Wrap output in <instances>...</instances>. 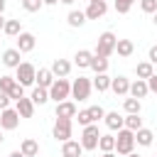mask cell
I'll list each match as a JSON object with an SVG mask.
<instances>
[{
  "label": "cell",
  "instance_id": "cell-31",
  "mask_svg": "<svg viewBox=\"0 0 157 157\" xmlns=\"http://www.w3.org/2000/svg\"><path fill=\"white\" fill-rule=\"evenodd\" d=\"M7 37H17L20 32H22V25H20V20H7L5 22V29H2Z\"/></svg>",
  "mask_w": 157,
  "mask_h": 157
},
{
  "label": "cell",
  "instance_id": "cell-12",
  "mask_svg": "<svg viewBox=\"0 0 157 157\" xmlns=\"http://www.w3.org/2000/svg\"><path fill=\"white\" fill-rule=\"evenodd\" d=\"M49 69H52V74H54L56 78H66V76L71 74V61H69V59H54Z\"/></svg>",
  "mask_w": 157,
  "mask_h": 157
},
{
  "label": "cell",
  "instance_id": "cell-19",
  "mask_svg": "<svg viewBox=\"0 0 157 157\" xmlns=\"http://www.w3.org/2000/svg\"><path fill=\"white\" fill-rule=\"evenodd\" d=\"M135 142H137L140 147H150V145L155 142V132H152L150 128H140V130L135 132Z\"/></svg>",
  "mask_w": 157,
  "mask_h": 157
},
{
  "label": "cell",
  "instance_id": "cell-16",
  "mask_svg": "<svg viewBox=\"0 0 157 157\" xmlns=\"http://www.w3.org/2000/svg\"><path fill=\"white\" fill-rule=\"evenodd\" d=\"M81 152H83L81 140H66V142H61V157H78Z\"/></svg>",
  "mask_w": 157,
  "mask_h": 157
},
{
  "label": "cell",
  "instance_id": "cell-33",
  "mask_svg": "<svg viewBox=\"0 0 157 157\" xmlns=\"http://www.w3.org/2000/svg\"><path fill=\"white\" fill-rule=\"evenodd\" d=\"M20 5H22V10H27V12H39V10L44 7V0H20Z\"/></svg>",
  "mask_w": 157,
  "mask_h": 157
},
{
  "label": "cell",
  "instance_id": "cell-23",
  "mask_svg": "<svg viewBox=\"0 0 157 157\" xmlns=\"http://www.w3.org/2000/svg\"><path fill=\"white\" fill-rule=\"evenodd\" d=\"M110 76L108 74H96L93 76V88L98 91V93H105V91H110Z\"/></svg>",
  "mask_w": 157,
  "mask_h": 157
},
{
  "label": "cell",
  "instance_id": "cell-24",
  "mask_svg": "<svg viewBox=\"0 0 157 157\" xmlns=\"http://www.w3.org/2000/svg\"><path fill=\"white\" fill-rule=\"evenodd\" d=\"M20 150H22L25 157H37V155H39V145H37V140H32V137H25L22 145H20Z\"/></svg>",
  "mask_w": 157,
  "mask_h": 157
},
{
  "label": "cell",
  "instance_id": "cell-50",
  "mask_svg": "<svg viewBox=\"0 0 157 157\" xmlns=\"http://www.w3.org/2000/svg\"><path fill=\"white\" fill-rule=\"evenodd\" d=\"M152 22H155V27H157V12H155V15H152Z\"/></svg>",
  "mask_w": 157,
  "mask_h": 157
},
{
  "label": "cell",
  "instance_id": "cell-52",
  "mask_svg": "<svg viewBox=\"0 0 157 157\" xmlns=\"http://www.w3.org/2000/svg\"><path fill=\"white\" fill-rule=\"evenodd\" d=\"M128 2H135V0H128Z\"/></svg>",
  "mask_w": 157,
  "mask_h": 157
},
{
  "label": "cell",
  "instance_id": "cell-21",
  "mask_svg": "<svg viewBox=\"0 0 157 157\" xmlns=\"http://www.w3.org/2000/svg\"><path fill=\"white\" fill-rule=\"evenodd\" d=\"M29 98H32V103H34V105H44L47 101H52V98H49V88H44V86H34Z\"/></svg>",
  "mask_w": 157,
  "mask_h": 157
},
{
  "label": "cell",
  "instance_id": "cell-18",
  "mask_svg": "<svg viewBox=\"0 0 157 157\" xmlns=\"http://www.w3.org/2000/svg\"><path fill=\"white\" fill-rule=\"evenodd\" d=\"M15 108H17V113H20L22 118H32V115H34V103H32V98H27V96H22L20 101H15Z\"/></svg>",
  "mask_w": 157,
  "mask_h": 157
},
{
  "label": "cell",
  "instance_id": "cell-13",
  "mask_svg": "<svg viewBox=\"0 0 157 157\" xmlns=\"http://www.w3.org/2000/svg\"><path fill=\"white\" fill-rule=\"evenodd\" d=\"M110 91L115 96H130V78L128 76H115L110 81Z\"/></svg>",
  "mask_w": 157,
  "mask_h": 157
},
{
  "label": "cell",
  "instance_id": "cell-9",
  "mask_svg": "<svg viewBox=\"0 0 157 157\" xmlns=\"http://www.w3.org/2000/svg\"><path fill=\"white\" fill-rule=\"evenodd\" d=\"M83 12H86L88 20H101L108 12V5H105V0H88V7Z\"/></svg>",
  "mask_w": 157,
  "mask_h": 157
},
{
  "label": "cell",
  "instance_id": "cell-43",
  "mask_svg": "<svg viewBox=\"0 0 157 157\" xmlns=\"http://www.w3.org/2000/svg\"><path fill=\"white\" fill-rule=\"evenodd\" d=\"M7 157H25V155H22V150H12Z\"/></svg>",
  "mask_w": 157,
  "mask_h": 157
},
{
  "label": "cell",
  "instance_id": "cell-25",
  "mask_svg": "<svg viewBox=\"0 0 157 157\" xmlns=\"http://www.w3.org/2000/svg\"><path fill=\"white\" fill-rule=\"evenodd\" d=\"M88 17H86V12L83 10H71L69 15H66V22H69V27H83V22H86Z\"/></svg>",
  "mask_w": 157,
  "mask_h": 157
},
{
  "label": "cell",
  "instance_id": "cell-36",
  "mask_svg": "<svg viewBox=\"0 0 157 157\" xmlns=\"http://www.w3.org/2000/svg\"><path fill=\"white\" fill-rule=\"evenodd\" d=\"M88 113H91V120H93V123H98V120H103V118H105V110H103L101 105H91V108H88Z\"/></svg>",
  "mask_w": 157,
  "mask_h": 157
},
{
  "label": "cell",
  "instance_id": "cell-17",
  "mask_svg": "<svg viewBox=\"0 0 157 157\" xmlns=\"http://www.w3.org/2000/svg\"><path fill=\"white\" fill-rule=\"evenodd\" d=\"M147 93H150V86H147L145 78H135V81H130V96H132V98H145Z\"/></svg>",
  "mask_w": 157,
  "mask_h": 157
},
{
  "label": "cell",
  "instance_id": "cell-1",
  "mask_svg": "<svg viewBox=\"0 0 157 157\" xmlns=\"http://www.w3.org/2000/svg\"><path fill=\"white\" fill-rule=\"evenodd\" d=\"M115 44H118V37L113 34V32H103L101 37H98V42H96V49H93V54L96 56H110V54H115Z\"/></svg>",
  "mask_w": 157,
  "mask_h": 157
},
{
  "label": "cell",
  "instance_id": "cell-49",
  "mask_svg": "<svg viewBox=\"0 0 157 157\" xmlns=\"http://www.w3.org/2000/svg\"><path fill=\"white\" fill-rule=\"evenodd\" d=\"M125 157H140V155H137V152H130V155H125Z\"/></svg>",
  "mask_w": 157,
  "mask_h": 157
},
{
  "label": "cell",
  "instance_id": "cell-27",
  "mask_svg": "<svg viewBox=\"0 0 157 157\" xmlns=\"http://www.w3.org/2000/svg\"><path fill=\"white\" fill-rule=\"evenodd\" d=\"M135 74H137V78H145V81H147V78L155 74V64H152L150 59H147V61H140V64L135 66Z\"/></svg>",
  "mask_w": 157,
  "mask_h": 157
},
{
  "label": "cell",
  "instance_id": "cell-28",
  "mask_svg": "<svg viewBox=\"0 0 157 157\" xmlns=\"http://www.w3.org/2000/svg\"><path fill=\"white\" fill-rule=\"evenodd\" d=\"M93 74H105L108 71V59L105 56H96L93 54V59H91V66H88Z\"/></svg>",
  "mask_w": 157,
  "mask_h": 157
},
{
  "label": "cell",
  "instance_id": "cell-3",
  "mask_svg": "<svg viewBox=\"0 0 157 157\" xmlns=\"http://www.w3.org/2000/svg\"><path fill=\"white\" fill-rule=\"evenodd\" d=\"M98 140H101L98 123L83 125V132H81V147H83L86 152H93V150H98Z\"/></svg>",
  "mask_w": 157,
  "mask_h": 157
},
{
  "label": "cell",
  "instance_id": "cell-8",
  "mask_svg": "<svg viewBox=\"0 0 157 157\" xmlns=\"http://www.w3.org/2000/svg\"><path fill=\"white\" fill-rule=\"evenodd\" d=\"M20 113H17V108H5V110H0V130H15L17 125H20Z\"/></svg>",
  "mask_w": 157,
  "mask_h": 157
},
{
  "label": "cell",
  "instance_id": "cell-38",
  "mask_svg": "<svg viewBox=\"0 0 157 157\" xmlns=\"http://www.w3.org/2000/svg\"><path fill=\"white\" fill-rule=\"evenodd\" d=\"M76 118H78V125H91V123H93V120H91L88 108H86V110H78V113H76Z\"/></svg>",
  "mask_w": 157,
  "mask_h": 157
},
{
  "label": "cell",
  "instance_id": "cell-35",
  "mask_svg": "<svg viewBox=\"0 0 157 157\" xmlns=\"http://www.w3.org/2000/svg\"><path fill=\"white\" fill-rule=\"evenodd\" d=\"M140 10L145 15H155L157 12V0H140Z\"/></svg>",
  "mask_w": 157,
  "mask_h": 157
},
{
  "label": "cell",
  "instance_id": "cell-41",
  "mask_svg": "<svg viewBox=\"0 0 157 157\" xmlns=\"http://www.w3.org/2000/svg\"><path fill=\"white\" fill-rule=\"evenodd\" d=\"M147 86H150V93H157V74H152L147 78Z\"/></svg>",
  "mask_w": 157,
  "mask_h": 157
},
{
  "label": "cell",
  "instance_id": "cell-48",
  "mask_svg": "<svg viewBox=\"0 0 157 157\" xmlns=\"http://www.w3.org/2000/svg\"><path fill=\"white\" fill-rule=\"evenodd\" d=\"M59 2H64V5H74L76 0H59Z\"/></svg>",
  "mask_w": 157,
  "mask_h": 157
},
{
  "label": "cell",
  "instance_id": "cell-15",
  "mask_svg": "<svg viewBox=\"0 0 157 157\" xmlns=\"http://www.w3.org/2000/svg\"><path fill=\"white\" fill-rule=\"evenodd\" d=\"M103 123H105V128H108V130H120V128H125V118H123L118 110H110V113H105Z\"/></svg>",
  "mask_w": 157,
  "mask_h": 157
},
{
  "label": "cell",
  "instance_id": "cell-53",
  "mask_svg": "<svg viewBox=\"0 0 157 157\" xmlns=\"http://www.w3.org/2000/svg\"><path fill=\"white\" fill-rule=\"evenodd\" d=\"M78 157H83V155H78Z\"/></svg>",
  "mask_w": 157,
  "mask_h": 157
},
{
  "label": "cell",
  "instance_id": "cell-7",
  "mask_svg": "<svg viewBox=\"0 0 157 157\" xmlns=\"http://www.w3.org/2000/svg\"><path fill=\"white\" fill-rule=\"evenodd\" d=\"M15 78H17V83H22V86H32V83H37V69H34V64L22 61V64L15 69Z\"/></svg>",
  "mask_w": 157,
  "mask_h": 157
},
{
  "label": "cell",
  "instance_id": "cell-40",
  "mask_svg": "<svg viewBox=\"0 0 157 157\" xmlns=\"http://www.w3.org/2000/svg\"><path fill=\"white\" fill-rule=\"evenodd\" d=\"M10 93H5V91H0V110H5V108H10Z\"/></svg>",
  "mask_w": 157,
  "mask_h": 157
},
{
  "label": "cell",
  "instance_id": "cell-42",
  "mask_svg": "<svg viewBox=\"0 0 157 157\" xmlns=\"http://www.w3.org/2000/svg\"><path fill=\"white\" fill-rule=\"evenodd\" d=\"M147 59H150L152 64H157V44H152V47H150V52H147Z\"/></svg>",
  "mask_w": 157,
  "mask_h": 157
},
{
  "label": "cell",
  "instance_id": "cell-47",
  "mask_svg": "<svg viewBox=\"0 0 157 157\" xmlns=\"http://www.w3.org/2000/svg\"><path fill=\"white\" fill-rule=\"evenodd\" d=\"M59 0H44V5H56Z\"/></svg>",
  "mask_w": 157,
  "mask_h": 157
},
{
  "label": "cell",
  "instance_id": "cell-32",
  "mask_svg": "<svg viewBox=\"0 0 157 157\" xmlns=\"http://www.w3.org/2000/svg\"><path fill=\"white\" fill-rule=\"evenodd\" d=\"M123 108H125V113H140L142 110V103H140V98H125L123 101Z\"/></svg>",
  "mask_w": 157,
  "mask_h": 157
},
{
  "label": "cell",
  "instance_id": "cell-30",
  "mask_svg": "<svg viewBox=\"0 0 157 157\" xmlns=\"http://www.w3.org/2000/svg\"><path fill=\"white\" fill-rule=\"evenodd\" d=\"M98 150L101 152H115V135H101Z\"/></svg>",
  "mask_w": 157,
  "mask_h": 157
},
{
  "label": "cell",
  "instance_id": "cell-4",
  "mask_svg": "<svg viewBox=\"0 0 157 157\" xmlns=\"http://www.w3.org/2000/svg\"><path fill=\"white\" fill-rule=\"evenodd\" d=\"M132 147H135V132L128 130V128H120L118 135H115V152L125 157V155L132 152Z\"/></svg>",
  "mask_w": 157,
  "mask_h": 157
},
{
  "label": "cell",
  "instance_id": "cell-37",
  "mask_svg": "<svg viewBox=\"0 0 157 157\" xmlns=\"http://www.w3.org/2000/svg\"><path fill=\"white\" fill-rule=\"evenodd\" d=\"M130 7H132V2H128V0H115V12H118V15H128Z\"/></svg>",
  "mask_w": 157,
  "mask_h": 157
},
{
  "label": "cell",
  "instance_id": "cell-14",
  "mask_svg": "<svg viewBox=\"0 0 157 157\" xmlns=\"http://www.w3.org/2000/svg\"><path fill=\"white\" fill-rule=\"evenodd\" d=\"M20 56H22V52L17 49V47H12V49H5L2 52V64L7 66V69H17L22 61H20Z\"/></svg>",
  "mask_w": 157,
  "mask_h": 157
},
{
  "label": "cell",
  "instance_id": "cell-5",
  "mask_svg": "<svg viewBox=\"0 0 157 157\" xmlns=\"http://www.w3.org/2000/svg\"><path fill=\"white\" fill-rule=\"evenodd\" d=\"M91 91H93V81H91V78L78 76V78L71 81V98H74V101H88Z\"/></svg>",
  "mask_w": 157,
  "mask_h": 157
},
{
  "label": "cell",
  "instance_id": "cell-44",
  "mask_svg": "<svg viewBox=\"0 0 157 157\" xmlns=\"http://www.w3.org/2000/svg\"><path fill=\"white\" fill-rule=\"evenodd\" d=\"M5 7H7V0H0V15L5 12Z\"/></svg>",
  "mask_w": 157,
  "mask_h": 157
},
{
  "label": "cell",
  "instance_id": "cell-26",
  "mask_svg": "<svg viewBox=\"0 0 157 157\" xmlns=\"http://www.w3.org/2000/svg\"><path fill=\"white\" fill-rule=\"evenodd\" d=\"M115 52H118V56H132V52H135V44H132V39H118V44H115Z\"/></svg>",
  "mask_w": 157,
  "mask_h": 157
},
{
  "label": "cell",
  "instance_id": "cell-46",
  "mask_svg": "<svg viewBox=\"0 0 157 157\" xmlns=\"http://www.w3.org/2000/svg\"><path fill=\"white\" fill-rule=\"evenodd\" d=\"M103 157H118L115 152H103Z\"/></svg>",
  "mask_w": 157,
  "mask_h": 157
},
{
  "label": "cell",
  "instance_id": "cell-29",
  "mask_svg": "<svg viewBox=\"0 0 157 157\" xmlns=\"http://www.w3.org/2000/svg\"><path fill=\"white\" fill-rule=\"evenodd\" d=\"M125 128L132 130V132H137V130L142 128V118H140V113H128V115H125Z\"/></svg>",
  "mask_w": 157,
  "mask_h": 157
},
{
  "label": "cell",
  "instance_id": "cell-2",
  "mask_svg": "<svg viewBox=\"0 0 157 157\" xmlns=\"http://www.w3.org/2000/svg\"><path fill=\"white\" fill-rule=\"evenodd\" d=\"M71 132H74V118H56V120H54L52 137H54L56 142H66V140H71Z\"/></svg>",
  "mask_w": 157,
  "mask_h": 157
},
{
  "label": "cell",
  "instance_id": "cell-39",
  "mask_svg": "<svg viewBox=\"0 0 157 157\" xmlns=\"http://www.w3.org/2000/svg\"><path fill=\"white\" fill-rule=\"evenodd\" d=\"M22 96H25V86H22V83H17V86L10 91V98H12V101H20Z\"/></svg>",
  "mask_w": 157,
  "mask_h": 157
},
{
  "label": "cell",
  "instance_id": "cell-51",
  "mask_svg": "<svg viewBox=\"0 0 157 157\" xmlns=\"http://www.w3.org/2000/svg\"><path fill=\"white\" fill-rule=\"evenodd\" d=\"M2 142H5V137H2V132H0V145H2Z\"/></svg>",
  "mask_w": 157,
  "mask_h": 157
},
{
  "label": "cell",
  "instance_id": "cell-20",
  "mask_svg": "<svg viewBox=\"0 0 157 157\" xmlns=\"http://www.w3.org/2000/svg\"><path fill=\"white\" fill-rule=\"evenodd\" d=\"M91 59H93V52H88V49H78V52L74 54V64H76L78 69H88V66H91Z\"/></svg>",
  "mask_w": 157,
  "mask_h": 157
},
{
  "label": "cell",
  "instance_id": "cell-22",
  "mask_svg": "<svg viewBox=\"0 0 157 157\" xmlns=\"http://www.w3.org/2000/svg\"><path fill=\"white\" fill-rule=\"evenodd\" d=\"M54 81H56V76L52 74V69H37V86H44V88H49Z\"/></svg>",
  "mask_w": 157,
  "mask_h": 157
},
{
  "label": "cell",
  "instance_id": "cell-45",
  "mask_svg": "<svg viewBox=\"0 0 157 157\" xmlns=\"http://www.w3.org/2000/svg\"><path fill=\"white\" fill-rule=\"evenodd\" d=\"M5 22H7V20H5L2 15H0V29H5Z\"/></svg>",
  "mask_w": 157,
  "mask_h": 157
},
{
  "label": "cell",
  "instance_id": "cell-10",
  "mask_svg": "<svg viewBox=\"0 0 157 157\" xmlns=\"http://www.w3.org/2000/svg\"><path fill=\"white\" fill-rule=\"evenodd\" d=\"M56 118H76V113H78V108H76V101L74 98H69V101H61V103H56Z\"/></svg>",
  "mask_w": 157,
  "mask_h": 157
},
{
  "label": "cell",
  "instance_id": "cell-6",
  "mask_svg": "<svg viewBox=\"0 0 157 157\" xmlns=\"http://www.w3.org/2000/svg\"><path fill=\"white\" fill-rule=\"evenodd\" d=\"M49 98H52L54 103L69 101V98H71V81H69V78H56V81L49 86Z\"/></svg>",
  "mask_w": 157,
  "mask_h": 157
},
{
  "label": "cell",
  "instance_id": "cell-11",
  "mask_svg": "<svg viewBox=\"0 0 157 157\" xmlns=\"http://www.w3.org/2000/svg\"><path fill=\"white\" fill-rule=\"evenodd\" d=\"M34 44H37V37H34L32 32H20V34H17V49H20L22 54L32 52Z\"/></svg>",
  "mask_w": 157,
  "mask_h": 157
},
{
  "label": "cell",
  "instance_id": "cell-34",
  "mask_svg": "<svg viewBox=\"0 0 157 157\" xmlns=\"http://www.w3.org/2000/svg\"><path fill=\"white\" fill-rule=\"evenodd\" d=\"M15 86H17V78H15V76H0V91L10 93Z\"/></svg>",
  "mask_w": 157,
  "mask_h": 157
}]
</instances>
